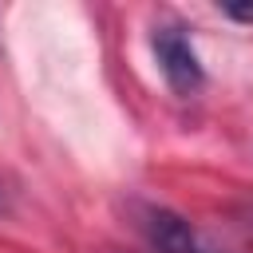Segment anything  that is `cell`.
I'll list each match as a JSON object with an SVG mask.
<instances>
[{
  "mask_svg": "<svg viewBox=\"0 0 253 253\" xmlns=\"http://www.w3.org/2000/svg\"><path fill=\"white\" fill-rule=\"evenodd\" d=\"M0 210H4V190H0Z\"/></svg>",
  "mask_w": 253,
  "mask_h": 253,
  "instance_id": "4",
  "label": "cell"
},
{
  "mask_svg": "<svg viewBox=\"0 0 253 253\" xmlns=\"http://www.w3.org/2000/svg\"><path fill=\"white\" fill-rule=\"evenodd\" d=\"M138 225H142V233H146L150 253H202L194 229H190L186 217H178L174 210L146 206V210L138 213Z\"/></svg>",
  "mask_w": 253,
  "mask_h": 253,
  "instance_id": "2",
  "label": "cell"
},
{
  "mask_svg": "<svg viewBox=\"0 0 253 253\" xmlns=\"http://www.w3.org/2000/svg\"><path fill=\"white\" fill-rule=\"evenodd\" d=\"M154 55H158V67L170 83L174 95H194L202 83H206V71H202V59L194 51V43L182 36V28H154Z\"/></svg>",
  "mask_w": 253,
  "mask_h": 253,
  "instance_id": "1",
  "label": "cell"
},
{
  "mask_svg": "<svg viewBox=\"0 0 253 253\" xmlns=\"http://www.w3.org/2000/svg\"><path fill=\"white\" fill-rule=\"evenodd\" d=\"M221 12L229 20H241V24H253V4H221Z\"/></svg>",
  "mask_w": 253,
  "mask_h": 253,
  "instance_id": "3",
  "label": "cell"
}]
</instances>
